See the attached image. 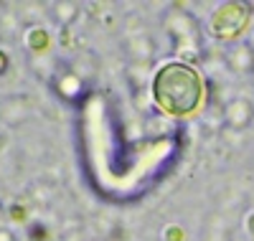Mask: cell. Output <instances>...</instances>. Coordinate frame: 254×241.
<instances>
[{
	"label": "cell",
	"instance_id": "6da1fadb",
	"mask_svg": "<svg viewBox=\"0 0 254 241\" xmlns=\"http://www.w3.org/2000/svg\"><path fill=\"white\" fill-rule=\"evenodd\" d=\"M153 92L163 109H168L173 115H186L190 109H196V104H198L201 81L188 66L171 63V66H165L158 74Z\"/></svg>",
	"mask_w": 254,
	"mask_h": 241
},
{
	"label": "cell",
	"instance_id": "7a4b0ae2",
	"mask_svg": "<svg viewBox=\"0 0 254 241\" xmlns=\"http://www.w3.org/2000/svg\"><path fill=\"white\" fill-rule=\"evenodd\" d=\"M226 66L239 74V76H247V74H254V46L249 41H237L234 46L226 49Z\"/></svg>",
	"mask_w": 254,
	"mask_h": 241
},
{
	"label": "cell",
	"instance_id": "3957f363",
	"mask_svg": "<svg viewBox=\"0 0 254 241\" xmlns=\"http://www.w3.org/2000/svg\"><path fill=\"white\" fill-rule=\"evenodd\" d=\"M252 120H254V107H252L249 99L237 97V99L226 102V107H224V122H226L229 127L244 129V127L252 124Z\"/></svg>",
	"mask_w": 254,
	"mask_h": 241
},
{
	"label": "cell",
	"instance_id": "277c9868",
	"mask_svg": "<svg viewBox=\"0 0 254 241\" xmlns=\"http://www.w3.org/2000/svg\"><path fill=\"white\" fill-rule=\"evenodd\" d=\"M54 89H56V94L61 97V99H66V102H74V99H79L81 97V92H84V86H81V79L76 76V74H59L56 79H54Z\"/></svg>",
	"mask_w": 254,
	"mask_h": 241
},
{
	"label": "cell",
	"instance_id": "5b68a950",
	"mask_svg": "<svg viewBox=\"0 0 254 241\" xmlns=\"http://www.w3.org/2000/svg\"><path fill=\"white\" fill-rule=\"evenodd\" d=\"M5 69H8V54L0 51V74H5Z\"/></svg>",
	"mask_w": 254,
	"mask_h": 241
},
{
	"label": "cell",
	"instance_id": "8992f818",
	"mask_svg": "<svg viewBox=\"0 0 254 241\" xmlns=\"http://www.w3.org/2000/svg\"><path fill=\"white\" fill-rule=\"evenodd\" d=\"M0 241H15V239H13V234L8 229H0Z\"/></svg>",
	"mask_w": 254,
	"mask_h": 241
},
{
	"label": "cell",
	"instance_id": "52a82bcc",
	"mask_svg": "<svg viewBox=\"0 0 254 241\" xmlns=\"http://www.w3.org/2000/svg\"><path fill=\"white\" fill-rule=\"evenodd\" d=\"M247 10H252V13H254V0H252V3H247Z\"/></svg>",
	"mask_w": 254,
	"mask_h": 241
}]
</instances>
